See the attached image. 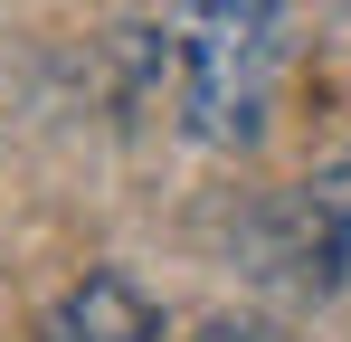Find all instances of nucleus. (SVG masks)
Masks as SVG:
<instances>
[{
    "instance_id": "f257e3e1",
    "label": "nucleus",
    "mask_w": 351,
    "mask_h": 342,
    "mask_svg": "<svg viewBox=\"0 0 351 342\" xmlns=\"http://www.w3.org/2000/svg\"><path fill=\"white\" fill-rule=\"evenodd\" d=\"M276 57H285V10L276 0H171V67L180 114L199 143H256L276 105Z\"/></svg>"
},
{
    "instance_id": "f03ea898",
    "label": "nucleus",
    "mask_w": 351,
    "mask_h": 342,
    "mask_svg": "<svg viewBox=\"0 0 351 342\" xmlns=\"http://www.w3.org/2000/svg\"><path fill=\"white\" fill-rule=\"evenodd\" d=\"M266 266L285 285H304V295H332L351 276V162L285 190V209L266 219Z\"/></svg>"
},
{
    "instance_id": "7ed1b4c3",
    "label": "nucleus",
    "mask_w": 351,
    "mask_h": 342,
    "mask_svg": "<svg viewBox=\"0 0 351 342\" xmlns=\"http://www.w3.org/2000/svg\"><path fill=\"white\" fill-rule=\"evenodd\" d=\"M38 342H162V314H152V295L133 276L95 266V276H76L58 304H48Z\"/></svg>"
}]
</instances>
